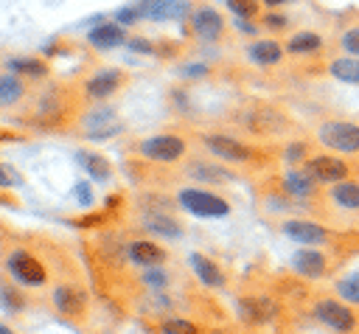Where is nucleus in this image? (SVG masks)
I'll return each instance as SVG.
<instances>
[{
	"label": "nucleus",
	"instance_id": "32",
	"mask_svg": "<svg viewBox=\"0 0 359 334\" xmlns=\"http://www.w3.org/2000/svg\"><path fill=\"white\" fill-rule=\"evenodd\" d=\"M143 283L151 286V289H163V286L168 283V275H165L160 267H146V272H143Z\"/></svg>",
	"mask_w": 359,
	"mask_h": 334
},
{
	"label": "nucleus",
	"instance_id": "40",
	"mask_svg": "<svg viewBox=\"0 0 359 334\" xmlns=\"http://www.w3.org/2000/svg\"><path fill=\"white\" fill-rule=\"evenodd\" d=\"M14 182H17V180H14V174H11V168L0 163V188H8V185H14Z\"/></svg>",
	"mask_w": 359,
	"mask_h": 334
},
{
	"label": "nucleus",
	"instance_id": "41",
	"mask_svg": "<svg viewBox=\"0 0 359 334\" xmlns=\"http://www.w3.org/2000/svg\"><path fill=\"white\" fill-rule=\"evenodd\" d=\"M303 149H306L303 143H292L289 152H286V157H289V160H300V157H303Z\"/></svg>",
	"mask_w": 359,
	"mask_h": 334
},
{
	"label": "nucleus",
	"instance_id": "1",
	"mask_svg": "<svg viewBox=\"0 0 359 334\" xmlns=\"http://www.w3.org/2000/svg\"><path fill=\"white\" fill-rule=\"evenodd\" d=\"M177 202H180L188 213L202 216V219H222V216L230 213V205H227L222 196H216V194H210V191H205V188H182V191L177 194Z\"/></svg>",
	"mask_w": 359,
	"mask_h": 334
},
{
	"label": "nucleus",
	"instance_id": "27",
	"mask_svg": "<svg viewBox=\"0 0 359 334\" xmlns=\"http://www.w3.org/2000/svg\"><path fill=\"white\" fill-rule=\"evenodd\" d=\"M331 196H334V202L342 205V208H351V211L359 208V185H356V182H337V185L331 188Z\"/></svg>",
	"mask_w": 359,
	"mask_h": 334
},
{
	"label": "nucleus",
	"instance_id": "35",
	"mask_svg": "<svg viewBox=\"0 0 359 334\" xmlns=\"http://www.w3.org/2000/svg\"><path fill=\"white\" fill-rule=\"evenodd\" d=\"M191 174L199 177V180H224V174H222L219 166H202V163H196Z\"/></svg>",
	"mask_w": 359,
	"mask_h": 334
},
{
	"label": "nucleus",
	"instance_id": "16",
	"mask_svg": "<svg viewBox=\"0 0 359 334\" xmlns=\"http://www.w3.org/2000/svg\"><path fill=\"white\" fill-rule=\"evenodd\" d=\"M191 267H194V272H196V278L205 283V286H213V289H219L222 283H224V275H222V269L208 258V255H202V253H191Z\"/></svg>",
	"mask_w": 359,
	"mask_h": 334
},
{
	"label": "nucleus",
	"instance_id": "14",
	"mask_svg": "<svg viewBox=\"0 0 359 334\" xmlns=\"http://www.w3.org/2000/svg\"><path fill=\"white\" fill-rule=\"evenodd\" d=\"M53 306H56L62 314L76 317V314H81V312H84V295H81L76 286L62 283V286H56V289H53Z\"/></svg>",
	"mask_w": 359,
	"mask_h": 334
},
{
	"label": "nucleus",
	"instance_id": "37",
	"mask_svg": "<svg viewBox=\"0 0 359 334\" xmlns=\"http://www.w3.org/2000/svg\"><path fill=\"white\" fill-rule=\"evenodd\" d=\"M73 194H76V199L81 205H93V188H90V182H76L73 185Z\"/></svg>",
	"mask_w": 359,
	"mask_h": 334
},
{
	"label": "nucleus",
	"instance_id": "23",
	"mask_svg": "<svg viewBox=\"0 0 359 334\" xmlns=\"http://www.w3.org/2000/svg\"><path fill=\"white\" fill-rule=\"evenodd\" d=\"M22 95H25V79L22 76H17V73L0 76V109L14 107Z\"/></svg>",
	"mask_w": 359,
	"mask_h": 334
},
{
	"label": "nucleus",
	"instance_id": "29",
	"mask_svg": "<svg viewBox=\"0 0 359 334\" xmlns=\"http://www.w3.org/2000/svg\"><path fill=\"white\" fill-rule=\"evenodd\" d=\"M339 45L345 48V53L359 56V22H353V25L342 28V34H339Z\"/></svg>",
	"mask_w": 359,
	"mask_h": 334
},
{
	"label": "nucleus",
	"instance_id": "28",
	"mask_svg": "<svg viewBox=\"0 0 359 334\" xmlns=\"http://www.w3.org/2000/svg\"><path fill=\"white\" fill-rule=\"evenodd\" d=\"M337 292H339L348 303H359V272H353V275L342 278V281L337 283Z\"/></svg>",
	"mask_w": 359,
	"mask_h": 334
},
{
	"label": "nucleus",
	"instance_id": "3",
	"mask_svg": "<svg viewBox=\"0 0 359 334\" xmlns=\"http://www.w3.org/2000/svg\"><path fill=\"white\" fill-rule=\"evenodd\" d=\"M185 140L177 138V135H154V138H146L137 152L146 157V160H154V163H174L185 154Z\"/></svg>",
	"mask_w": 359,
	"mask_h": 334
},
{
	"label": "nucleus",
	"instance_id": "43",
	"mask_svg": "<svg viewBox=\"0 0 359 334\" xmlns=\"http://www.w3.org/2000/svg\"><path fill=\"white\" fill-rule=\"evenodd\" d=\"M0 334H14L11 328H6V326H0Z\"/></svg>",
	"mask_w": 359,
	"mask_h": 334
},
{
	"label": "nucleus",
	"instance_id": "22",
	"mask_svg": "<svg viewBox=\"0 0 359 334\" xmlns=\"http://www.w3.org/2000/svg\"><path fill=\"white\" fill-rule=\"evenodd\" d=\"M292 264H294V269H297L300 275H306V278H320V275L325 272V258H323L317 250H300V253H294Z\"/></svg>",
	"mask_w": 359,
	"mask_h": 334
},
{
	"label": "nucleus",
	"instance_id": "8",
	"mask_svg": "<svg viewBox=\"0 0 359 334\" xmlns=\"http://www.w3.org/2000/svg\"><path fill=\"white\" fill-rule=\"evenodd\" d=\"M314 317L320 320V323H325L328 328H334V331H342V334H348L351 328H353V314H351V309L348 306H342L339 300H317V306H314Z\"/></svg>",
	"mask_w": 359,
	"mask_h": 334
},
{
	"label": "nucleus",
	"instance_id": "12",
	"mask_svg": "<svg viewBox=\"0 0 359 334\" xmlns=\"http://www.w3.org/2000/svg\"><path fill=\"white\" fill-rule=\"evenodd\" d=\"M129 36H126V31H123V25L121 22H98V25H93L90 31H87V42L93 45V48H101V51H107V48H118V45H123Z\"/></svg>",
	"mask_w": 359,
	"mask_h": 334
},
{
	"label": "nucleus",
	"instance_id": "4",
	"mask_svg": "<svg viewBox=\"0 0 359 334\" xmlns=\"http://www.w3.org/2000/svg\"><path fill=\"white\" fill-rule=\"evenodd\" d=\"M137 8L146 20L151 22H168V20H185L191 17V3L188 0H137Z\"/></svg>",
	"mask_w": 359,
	"mask_h": 334
},
{
	"label": "nucleus",
	"instance_id": "24",
	"mask_svg": "<svg viewBox=\"0 0 359 334\" xmlns=\"http://www.w3.org/2000/svg\"><path fill=\"white\" fill-rule=\"evenodd\" d=\"M8 70L22 76V79H42L48 73V65L42 59H34V56H11Z\"/></svg>",
	"mask_w": 359,
	"mask_h": 334
},
{
	"label": "nucleus",
	"instance_id": "11",
	"mask_svg": "<svg viewBox=\"0 0 359 334\" xmlns=\"http://www.w3.org/2000/svg\"><path fill=\"white\" fill-rule=\"evenodd\" d=\"M283 53L286 48L278 42V39H255L247 45V59L258 67H272V65H280L283 62Z\"/></svg>",
	"mask_w": 359,
	"mask_h": 334
},
{
	"label": "nucleus",
	"instance_id": "13",
	"mask_svg": "<svg viewBox=\"0 0 359 334\" xmlns=\"http://www.w3.org/2000/svg\"><path fill=\"white\" fill-rule=\"evenodd\" d=\"M306 168H309L320 182H342V177L348 174V166H345L339 157H328V154L311 157V160L306 163Z\"/></svg>",
	"mask_w": 359,
	"mask_h": 334
},
{
	"label": "nucleus",
	"instance_id": "38",
	"mask_svg": "<svg viewBox=\"0 0 359 334\" xmlns=\"http://www.w3.org/2000/svg\"><path fill=\"white\" fill-rule=\"evenodd\" d=\"M126 45H129L132 51H137V53H154V45H151L149 39H143V36H129Z\"/></svg>",
	"mask_w": 359,
	"mask_h": 334
},
{
	"label": "nucleus",
	"instance_id": "20",
	"mask_svg": "<svg viewBox=\"0 0 359 334\" xmlns=\"http://www.w3.org/2000/svg\"><path fill=\"white\" fill-rule=\"evenodd\" d=\"M283 233L300 244H317V241H325V230L320 225H311V222H286L283 225Z\"/></svg>",
	"mask_w": 359,
	"mask_h": 334
},
{
	"label": "nucleus",
	"instance_id": "5",
	"mask_svg": "<svg viewBox=\"0 0 359 334\" xmlns=\"http://www.w3.org/2000/svg\"><path fill=\"white\" fill-rule=\"evenodd\" d=\"M8 272L14 275V281H20L25 286H42L45 278H48L45 267L25 250H17V253L8 255Z\"/></svg>",
	"mask_w": 359,
	"mask_h": 334
},
{
	"label": "nucleus",
	"instance_id": "19",
	"mask_svg": "<svg viewBox=\"0 0 359 334\" xmlns=\"http://www.w3.org/2000/svg\"><path fill=\"white\" fill-rule=\"evenodd\" d=\"M328 73L337 79V81H345V84H359V56H334L331 65H328Z\"/></svg>",
	"mask_w": 359,
	"mask_h": 334
},
{
	"label": "nucleus",
	"instance_id": "15",
	"mask_svg": "<svg viewBox=\"0 0 359 334\" xmlns=\"http://www.w3.org/2000/svg\"><path fill=\"white\" fill-rule=\"evenodd\" d=\"M143 225H146L149 233H154L160 239H177V236H182V225L174 216H168V213H151L149 211L143 216Z\"/></svg>",
	"mask_w": 359,
	"mask_h": 334
},
{
	"label": "nucleus",
	"instance_id": "6",
	"mask_svg": "<svg viewBox=\"0 0 359 334\" xmlns=\"http://www.w3.org/2000/svg\"><path fill=\"white\" fill-rule=\"evenodd\" d=\"M188 20H191L194 36H199L202 42H216V39H222V34H224V17H222L216 8H210V6L194 8Z\"/></svg>",
	"mask_w": 359,
	"mask_h": 334
},
{
	"label": "nucleus",
	"instance_id": "21",
	"mask_svg": "<svg viewBox=\"0 0 359 334\" xmlns=\"http://www.w3.org/2000/svg\"><path fill=\"white\" fill-rule=\"evenodd\" d=\"M314 182H317V177L309 168H289L286 177H283L286 191L294 194V196H309L314 191Z\"/></svg>",
	"mask_w": 359,
	"mask_h": 334
},
{
	"label": "nucleus",
	"instance_id": "25",
	"mask_svg": "<svg viewBox=\"0 0 359 334\" xmlns=\"http://www.w3.org/2000/svg\"><path fill=\"white\" fill-rule=\"evenodd\" d=\"M320 48H323V36L317 31H294L286 42L289 53H314Z\"/></svg>",
	"mask_w": 359,
	"mask_h": 334
},
{
	"label": "nucleus",
	"instance_id": "9",
	"mask_svg": "<svg viewBox=\"0 0 359 334\" xmlns=\"http://www.w3.org/2000/svg\"><path fill=\"white\" fill-rule=\"evenodd\" d=\"M123 81H126V76H123V70H118V67H104V70H98V73H93L87 81H84V90H87V95L90 98H109L112 93H118L121 87H123Z\"/></svg>",
	"mask_w": 359,
	"mask_h": 334
},
{
	"label": "nucleus",
	"instance_id": "18",
	"mask_svg": "<svg viewBox=\"0 0 359 334\" xmlns=\"http://www.w3.org/2000/svg\"><path fill=\"white\" fill-rule=\"evenodd\" d=\"M129 261H135L140 267H160L165 261V250L151 241H135V244H129Z\"/></svg>",
	"mask_w": 359,
	"mask_h": 334
},
{
	"label": "nucleus",
	"instance_id": "34",
	"mask_svg": "<svg viewBox=\"0 0 359 334\" xmlns=\"http://www.w3.org/2000/svg\"><path fill=\"white\" fill-rule=\"evenodd\" d=\"M143 14H140V8H137V3L135 6H126V8H121V11H115V22H121V25H132V22H137Z\"/></svg>",
	"mask_w": 359,
	"mask_h": 334
},
{
	"label": "nucleus",
	"instance_id": "31",
	"mask_svg": "<svg viewBox=\"0 0 359 334\" xmlns=\"http://www.w3.org/2000/svg\"><path fill=\"white\" fill-rule=\"evenodd\" d=\"M0 303H3L8 312H20V309H25V300H22V295H20L14 286H3V289H0Z\"/></svg>",
	"mask_w": 359,
	"mask_h": 334
},
{
	"label": "nucleus",
	"instance_id": "2",
	"mask_svg": "<svg viewBox=\"0 0 359 334\" xmlns=\"http://www.w3.org/2000/svg\"><path fill=\"white\" fill-rule=\"evenodd\" d=\"M317 138L328 149H337L345 154L359 152V123L353 121H323L317 129Z\"/></svg>",
	"mask_w": 359,
	"mask_h": 334
},
{
	"label": "nucleus",
	"instance_id": "30",
	"mask_svg": "<svg viewBox=\"0 0 359 334\" xmlns=\"http://www.w3.org/2000/svg\"><path fill=\"white\" fill-rule=\"evenodd\" d=\"M227 8L238 20H252L258 14V0H227Z\"/></svg>",
	"mask_w": 359,
	"mask_h": 334
},
{
	"label": "nucleus",
	"instance_id": "10",
	"mask_svg": "<svg viewBox=\"0 0 359 334\" xmlns=\"http://www.w3.org/2000/svg\"><path fill=\"white\" fill-rule=\"evenodd\" d=\"M205 146L210 154L222 157V160H233V163H241V160H250L252 157V149L236 138H227V135H208L205 138Z\"/></svg>",
	"mask_w": 359,
	"mask_h": 334
},
{
	"label": "nucleus",
	"instance_id": "42",
	"mask_svg": "<svg viewBox=\"0 0 359 334\" xmlns=\"http://www.w3.org/2000/svg\"><path fill=\"white\" fill-rule=\"evenodd\" d=\"M261 3H266V6L275 8V6H283V3H289V0H261Z\"/></svg>",
	"mask_w": 359,
	"mask_h": 334
},
{
	"label": "nucleus",
	"instance_id": "39",
	"mask_svg": "<svg viewBox=\"0 0 359 334\" xmlns=\"http://www.w3.org/2000/svg\"><path fill=\"white\" fill-rule=\"evenodd\" d=\"M182 76H191V79L208 76V65H185V67H182Z\"/></svg>",
	"mask_w": 359,
	"mask_h": 334
},
{
	"label": "nucleus",
	"instance_id": "7",
	"mask_svg": "<svg viewBox=\"0 0 359 334\" xmlns=\"http://www.w3.org/2000/svg\"><path fill=\"white\" fill-rule=\"evenodd\" d=\"M118 129H121V121H118V115L109 107H98V109H93V112H87L81 118V132L87 138H93V140L112 138Z\"/></svg>",
	"mask_w": 359,
	"mask_h": 334
},
{
	"label": "nucleus",
	"instance_id": "26",
	"mask_svg": "<svg viewBox=\"0 0 359 334\" xmlns=\"http://www.w3.org/2000/svg\"><path fill=\"white\" fill-rule=\"evenodd\" d=\"M272 314H275V303H269L264 298H258V300H241V317L250 320V323H261V320H266Z\"/></svg>",
	"mask_w": 359,
	"mask_h": 334
},
{
	"label": "nucleus",
	"instance_id": "33",
	"mask_svg": "<svg viewBox=\"0 0 359 334\" xmlns=\"http://www.w3.org/2000/svg\"><path fill=\"white\" fill-rule=\"evenodd\" d=\"M163 334H199V331L188 320H165L163 323Z\"/></svg>",
	"mask_w": 359,
	"mask_h": 334
},
{
	"label": "nucleus",
	"instance_id": "17",
	"mask_svg": "<svg viewBox=\"0 0 359 334\" xmlns=\"http://www.w3.org/2000/svg\"><path fill=\"white\" fill-rule=\"evenodd\" d=\"M76 163L93 177V180H98V182H104V180H109V171H112V166H109V160L104 157V154H98V152H76Z\"/></svg>",
	"mask_w": 359,
	"mask_h": 334
},
{
	"label": "nucleus",
	"instance_id": "36",
	"mask_svg": "<svg viewBox=\"0 0 359 334\" xmlns=\"http://www.w3.org/2000/svg\"><path fill=\"white\" fill-rule=\"evenodd\" d=\"M264 25L272 28V31H280V28L289 25V20H286V14H280V11H269V14H264Z\"/></svg>",
	"mask_w": 359,
	"mask_h": 334
}]
</instances>
